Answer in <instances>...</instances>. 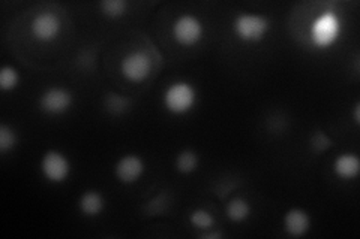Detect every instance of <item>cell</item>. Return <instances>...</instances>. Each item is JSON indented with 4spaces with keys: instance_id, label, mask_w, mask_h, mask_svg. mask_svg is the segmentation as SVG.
<instances>
[{
    "instance_id": "e0dca14e",
    "label": "cell",
    "mask_w": 360,
    "mask_h": 239,
    "mask_svg": "<svg viewBox=\"0 0 360 239\" xmlns=\"http://www.w3.org/2000/svg\"><path fill=\"white\" fill-rule=\"evenodd\" d=\"M17 141L18 140L14 128L8 124H0V153L6 154L8 151L14 150Z\"/></svg>"
},
{
    "instance_id": "5b68a950",
    "label": "cell",
    "mask_w": 360,
    "mask_h": 239,
    "mask_svg": "<svg viewBox=\"0 0 360 239\" xmlns=\"http://www.w3.org/2000/svg\"><path fill=\"white\" fill-rule=\"evenodd\" d=\"M153 69V61L144 51H132L126 54L120 63V72L125 79L131 82L146 81Z\"/></svg>"
},
{
    "instance_id": "44dd1931",
    "label": "cell",
    "mask_w": 360,
    "mask_h": 239,
    "mask_svg": "<svg viewBox=\"0 0 360 239\" xmlns=\"http://www.w3.org/2000/svg\"><path fill=\"white\" fill-rule=\"evenodd\" d=\"M359 113H360V104H356V109H354V122H356V124L360 123Z\"/></svg>"
},
{
    "instance_id": "30bf717a",
    "label": "cell",
    "mask_w": 360,
    "mask_h": 239,
    "mask_svg": "<svg viewBox=\"0 0 360 239\" xmlns=\"http://www.w3.org/2000/svg\"><path fill=\"white\" fill-rule=\"evenodd\" d=\"M284 227L288 235L294 238H300L308 233L311 229V217L303 209L293 208L288 211L284 217Z\"/></svg>"
},
{
    "instance_id": "ffe728a7",
    "label": "cell",
    "mask_w": 360,
    "mask_h": 239,
    "mask_svg": "<svg viewBox=\"0 0 360 239\" xmlns=\"http://www.w3.org/2000/svg\"><path fill=\"white\" fill-rule=\"evenodd\" d=\"M201 238H204V239H221V238H222V233H221L219 231H210V232L204 231V232L201 233Z\"/></svg>"
},
{
    "instance_id": "3957f363",
    "label": "cell",
    "mask_w": 360,
    "mask_h": 239,
    "mask_svg": "<svg viewBox=\"0 0 360 239\" xmlns=\"http://www.w3.org/2000/svg\"><path fill=\"white\" fill-rule=\"evenodd\" d=\"M233 30L242 42L257 44L267 36L270 30V21L263 15L240 14L233 23Z\"/></svg>"
},
{
    "instance_id": "8fae6325",
    "label": "cell",
    "mask_w": 360,
    "mask_h": 239,
    "mask_svg": "<svg viewBox=\"0 0 360 239\" xmlns=\"http://www.w3.org/2000/svg\"><path fill=\"white\" fill-rule=\"evenodd\" d=\"M333 172H335L341 180H354L357 178L360 172V160L353 153L341 154L339 157H336V160L333 162Z\"/></svg>"
},
{
    "instance_id": "4fadbf2b",
    "label": "cell",
    "mask_w": 360,
    "mask_h": 239,
    "mask_svg": "<svg viewBox=\"0 0 360 239\" xmlns=\"http://www.w3.org/2000/svg\"><path fill=\"white\" fill-rule=\"evenodd\" d=\"M225 214L231 220L233 223H242L245 220L249 218L251 216V205L248 204V200L242 198H234L231 199L227 208H225Z\"/></svg>"
},
{
    "instance_id": "2e32d148",
    "label": "cell",
    "mask_w": 360,
    "mask_h": 239,
    "mask_svg": "<svg viewBox=\"0 0 360 239\" xmlns=\"http://www.w3.org/2000/svg\"><path fill=\"white\" fill-rule=\"evenodd\" d=\"M18 82H20V75L15 68L12 66H3L0 69V88L2 91H11L14 90Z\"/></svg>"
},
{
    "instance_id": "7c38bea8",
    "label": "cell",
    "mask_w": 360,
    "mask_h": 239,
    "mask_svg": "<svg viewBox=\"0 0 360 239\" xmlns=\"http://www.w3.org/2000/svg\"><path fill=\"white\" fill-rule=\"evenodd\" d=\"M104 198L99 191H86L78 200L80 213L86 217H98L104 209Z\"/></svg>"
},
{
    "instance_id": "ac0fdd59",
    "label": "cell",
    "mask_w": 360,
    "mask_h": 239,
    "mask_svg": "<svg viewBox=\"0 0 360 239\" xmlns=\"http://www.w3.org/2000/svg\"><path fill=\"white\" fill-rule=\"evenodd\" d=\"M99 6H101V11L104 12V15L110 18H119L125 15L128 3H126L125 0H104Z\"/></svg>"
},
{
    "instance_id": "7a4b0ae2",
    "label": "cell",
    "mask_w": 360,
    "mask_h": 239,
    "mask_svg": "<svg viewBox=\"0 0 360 239\" xmlns=\"http://www.w3.org/2000/svg\"><path fill=\"white\" fill-rule=\"evenodd\" d=\"M164 106L167 111L176 115H183L191 111L197 104V91L195 88L185 81L173 82L164 91Z\"/></svg>"
},
{
    "instance_id": "52a82bcc",
    "label": "cell",
    "mask_w": 360,
    "mask_h": 239,
    "mask_svg": "<svg viewBox=\"0 0 360 239\" xmlns=\"http://www.w3.org/2000/svg\"><path fill=\"white\" fill-rule=\"evenodd\" d=\"M41 172L47 181L53 184H60L66 181V178L69 177L71 164L69 160L60 151L51 150L44 154L41 160Z\"/></svg>"
},
{
    "instance_id": "277c9868",
    "label": "cell",
    "mask_w": 360,
    "mask_h": 239,
    "mask_svg": "<svg viewBox=\"0 0 360 239\" xmlns=\"http://www.w3.org/2000/svg\"><path fill=\"white\" fill-rule=\"evenodd\" d=\"M173 38L182 47H194L203 39L204 26L195 15H180L173 24Z\"/></svg>"
},
{
    "instance_id": "8992f818",
    "label": "cell",
    "mask_w": 360,
    "mask_h": 239,
    "mask_svg": "<svg viewBox=\"0 0 360 239\" xmlns=\"http://www.w3.org/2000/svg\"><path fill=\"white\" fill-rule=\"evenodd\" d=\"M72 104H74V96L69 90L63 87H51L45 90L39 97L41 109L50 115H62L68 113Z\"/></svg>"
},
{
    "instance_id": "9a60e30c",
    "label": "cell",
    "mask_w": 360,
    "mask_h": 239,
    "mask_svg": "<svg viewBox=\"0 0 360 239\" xmlns=\"http://www.w3.org/2000/svg\"><path fill=\"white\" fill-rule=\"evenodd\" d=\"M189 222H191V224L198 229V231H210V229L213 227L215 224V220L212 217V214L209 213V211L206 209H195L191 213V216H189Z\"/></svg>"
},
{
    "instance_id": "5bb4252c",
    "label": "cell",
    "mask_w": 360,
    "mask_h": 239,
    "mask_svg": "<svg viewBox=\"0 0 360 239\" xmlns=\"http://www.w3.org/2000/svg\"><path fill=\"white\" fill-rule=\"evenodd\" d=\"M176 168L180 173H192L198 168V157L191 150H185L177 154Z\"/></svg>"
},
{
    "instance_id": "6da1fadb",
    "label": "cell",
    "mask_w": 360,
    "mask_h": 239,
    "mask_svg": "<svg viewBox=\"0 0 360 239\" xmlns=\"http://www.w3.org/2000/svg\"><path fill=\"white\" fill-rule=\"evenodd\" d=\"M341 18L336 12L326 11L315 18L311 24L309 36L317 48H329L341 36Z\"/></svg>"
},
{
    "instance_id": "d6986e66",
    "label": "cell",
    "mask_w": 360,
    "mask_h": 239,
    "mask_svg": "<svg viewBox=\"0 0 360 239\" xmlns=\"http://www.w3.org/2000/svg\"><path fill=\"white\" fill-rule=\"evenodd\" d=\"M105 106L111 114H122L129 106V100L116 93H108L105 97Z\"/></svg>"
},
{
    "instance_id": "9c48e42d",
    "label": "cell",
    "mask_w": 360,
    "mask_h": 239,
    "mask_svg": "<svg viewBox=\"0 0 360 239\" xmlns=\"http://www.w3.org/2000/svg\"><path fill=\"white\" fill-rule=\"evenodd\" d=\"M144 171H146V164L135 154L123 155V157L116 163L114 168V175L123 184H132L137 182L141 177Z\"/></svg>"
},
{
    "instance_id": "ba28073f",
    "label": "cell",
    "mask_w": 360,
    "mask_h": 239,
    "mask_svg": "<svg viewBox=\"0 0 360 239\" xmlns=\"http://www.w3.org/2000/svg\"><path fill=\"white\" fill-rule=\"evenodd\" d=\"M62 24L59 17L53 12H41L30 23L33 38L39 42H53L59 38Z\"/></svg>"
}]
</instances>
